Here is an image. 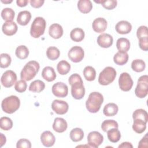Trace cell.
Returning <instances> with one entry per match:
<instances>
[{
    "mask_svg": "<svg viewBox=\"0 0 148 148\" xmlns=\"http://www.w3.org/2000/svg\"><path fill=\"white\" fill-rule=\"evenodd\" d=\"M103 102V95L98 92L90 93L86 102V106L90 113H95L98 112Z\"/></svg>",
    "mask_w": 148,
    "mask_h": 148,
    "instance_id": "obj_1",
    "label": "cell"
},
{
    "mask_svg": "<svg viewBox=\"0 0 148 148\" xmlns=\"http://www.w3.org/2000/svg\"><path fill=\"white\" fill-rule=\"evenodd\" d=\"M39 68L40 65L37 61H30L28 62L21 71V79L26 81L31 80L36 76Z\"/></svg>",
    "mask_w": 148,
    "mask_h": 148,
    "instance_id": "obj_2",
    "label": "cell"
},
{
    "mask_svg": "<svg viewBox=\"0 0 148 148\" xmlns=\"http://www.w3.org/2000/svg\"><path fill=\"white\" fill-rule=\"evenodd\" d=\"M20 106V100L16 95H10L3 99L1 103L3 111L8 114H12L17 111Z\"/></svg>",
    "mask_w": 148,
    "mask_h": 148,
    "instance_id": "obj_3",
    "label": "cell"
},
{
    "mask_svg": "<svg viewBox=\"0 0 148 148\" xmlns=\"http://www.w3.org/2000/svg\"><path fill=\"white\" fill-rule=\"evenodd\" d=\"M46 23L42 17H37L33 21L30 29V34L34 38H38L45 31Z\"/></svg>",
    "mask_w": 148,
    "mask_h": 148,
    "instance_id": "obj_4",
    "label": "cell"
},
{
    "mask_svg": "<svg viewBox=\"0 0 148 148\" xmlns=\"http://www.w3.org/2000/svg\"><path fill=\"white\" fill-rule=\"evenodd\" d=\"M116 76V69L112 66H107L100 72L98 77V83L103 86L109 85L114 80Z\"/></svg>",
    "mask_w": 148,
    "mask_h": 148,
    "instance_id": "obj_5",
    "label": "cell"
},
{
    "mask_svg": "<svg viewBox=\"0 0 148 148\" xmlns=\"http://www.w3.org/2000/svg\"><path fill=\"white\" fill-rule=\"evenodd\" d=\"M136 96L139 98H143L148 94V76H141L138 80L137 86L135 90Z\"/></svg>",
    "mask_w": 148,
    "mask_h": 148,
    "instance_id": "obj_6",
    "label": "cell"
},
{
    "mask_svg": "<svg viewBox=\"0 0 148 148\" xmlns=\"http://www.w3.org/2000/svg\"><path fill=\"white\" fill-rule=\"evenodd\" d=\"M134 82L129 73L123 72L120 74L119 79L120 88L123 91H128L132 87Z\"/></svg>",
    "mask_w": 148,
    "mask_h": 148,
    "instance_id": "obj_7",
    "label": "cell"
},
{
    "mask_svg": "<svg viewBox=\"0 0 148 148\" xmlns=\"http://www.w3.org/2000/svg\"><path fill=\"white\" fill-rule=\"evenodd\" d=\"M17 80V75L16 73L12 70L5 71L1 76V82L2 85L6 87H11Z\"/></svg>",
    "mask_w": 148,
    "mask_h": 148,
    "instance_id": "obj_8",
    "label": "cell"
},
{
    "mask_svg": "<svg viewBox=\"0 0 148 148\" xmlns=\"http://www.w3.org/2000/svg\"><path fill=\"white\" fill-rule=\"evenodd\" d=\"M69 58L73 62H80L84 58V51L82 47L78 46L72 47L68 51Z\"/></svg>",
    "mask_w": 148,
    "mask_h": 148,
    "instance_id": "obj_9",
    "label": "cell"
},
{
    "mask_svg": "<svg viewBox=\"0 0 148 148\" xmlns=\"http://www.w3.org/2000/svg\"><path fill=\"white\" fill-rule=\"evenodd\" d=\"M103 141V136L98 131H91L87 136L88 144L90 147L97 148Z\"/></svg>",
    "mask_w": 148,
    "mask_h": 148,
    "instance_id": "obj_10",
    "label": "cell"
},
{
    "mask_svg": "<svg viewBox=\"0 0 148 148\" xmlns=\"http://www.w3.org/2000/svg\"><path fill=\"white\" fill-rule=\"evenodd\" d=\"M51 91L54 96L58 98H64L68 95V88L64 83L57 82L53 84Z\"/></svg>",
    "mask_w": 148,
    "mask_h": 148,
    "instance_id": "obj_11",
    "label": "cell"
},
{
    "mask_svg": "<svg viewBox=\"0 0 148 148\" xmlns=\"http://www.w3.org/2000/svg\"><path fill=\"white\" fill-rule=\"evenodd\" d=\"M71 94L76 99H81L85 95V88L83 82L74 83L71 85Z\"/></svg>",
    "mask_w": 148,
    "mask_h": 148,
    "instance_id": "obj_12",
    "label": "cell"
},
{
    "mask_svg": "<svg viewBox=\"0 0 148 148\" xmlns=\"http://www.w3.org/2000/svg\"><path fill=\"white\" fill-rule=\"evenodd\" d=\"M52 110L58 114H65L69 109V105L68 103L64 101L55 99L51 103Z\"/></svg>",
    "mask_w": 148,
    "mask_h": 148,
    "instance_id": "obj_13",
    "label": "cell"
},
{
    "mask_svg": "<svg viewBox=\"0 0 148 148\" xmlns=\"http://www.w3.org/2000/svg\"><path fill=\"white\" fill-rule=\"evenodd\" d=\"M113 42V37L108 34L103 33L99 35L97 38L98 45L103 48L110 47Z\"/></svg>",
    "mask_w": 148,
    "mask_h": 148,
    "instance_id": "obj_14",
    "label": "cell"
},
{
    "mask_svg": "<svg viewBox=\"0 0 148 148\" xmlns=\"http://www.w3.org/2000/svg\"><path fill=\"white\" fill-rule=\"evenodd\" d=\"M40 140L43 146L46 147H51L54 145L56 138L51 132L46 131L41 134Z\"/></svg>",
    "mask_w": 148,
    "mask_h": 148,
    "instance_id": "obj_15",
    "label": "cell"
},
{
    "mask_svg": "<svg viewBox=\"0 0 148 148\" xmlns=\"http://www.w3.org/2000/svg\"><path fill=\"white\" fill-rule=\"evenodd\" d=\"M107 21L102 17L95 18L92 24L93 30L97 33L103 32L107 28Z\"/></svg>",
    "mask_w": 148,
    "mask_h": 148,
    "instance_id": "obj_16",
    "label": "cell"
},
{
    "mask_svg": "<svg viewBox=\"0 0 148 148\" xmlns=\"http://www.w3.org/2000/svg\"><path fill=\"white\" fill-rule=\"evenodd\" d=\"M115 29L117 32L120 34H127L131 31L132 25L128 21L122 20L116 24Z\"/></svg>",
    "mask_w": 148,
    "mask_h": 148,
    "instance_id": "obj_17",
    "label": "cell"
},
{
    "mask_svg": "<svg viewBox=\"0 0 148 148\" xmlns=\"http://www.w3.org/2000/svg\"><path fill=\"white\" fill-rule=\"evenodd\" d=\"M18 27L16 23L13 21H6L2 27V32L8 36L14 35L17 31Z\"/></svg>",
    "mask_w": 148,
    "mask_h": 148,
    "instance_id": "obj_18",
    "label": "cell"
},
{
    "mask_svg": "<svg viewBox=\"0 0 148 148\" xmlns=\"http://www.w3.org/2000/svg\"><path fill=\"white\" fill-rule=\"evenodd\" d=\"M68 124L66 120L61 117H57L54 119L53 124L54 131L58 133L64 132L67 129Z\"/></svg>",
    "mask_w": 148,
    "mask_h": 148,
    "instance_id": "obj_19",
    "label": "cell"
},
{
    "mask_svg": "<svg viewBox=\"0 0 148 148\" xmlns=\"http://www.w3.org/2000/svg\"><path fill=\"white\" fill-rule=\"evenodd\" d=\"M49 34L53 38L59 39L63 35V28L62 26L58 24H53L49 27Z\"/></svg>",
    "mask_w": 148,
    "mask_h": 148,
    "instance_id": "obj_20",
    "label": "cell"
},
{
    "mask_svg": "<svg viewBox=\"0 0 148 148\" xmlns=\"http://www.w3.org/2000/svg\"><path fill=\"white\" fill-rule=\"evenodd\" d=\"M31 14L28 10H23L18 13L17 17V22L21 25H26L30 21Z\"/></svg>",
    "mask_w": 148,
    "mask_h": 148,
    "instance_id": "obj_21",
    "label": "cell"
},
{
    "mask_svg": "<svg viewBox=\"0 0 148 148\" xmlns=\"http://www.w3.org/2000/svg\"><path fill=\"white\" fill-rule=\"evenodd\" d=\"M42 77L47 82H53L56 78V73L53 68L51 66H46L42 72Z\"/></svg>",
    "mask_w": 148,
    "mask_h": 148,
    "instance_id": "obj_22",
    "label": "cell"
},
{
    "mask_svg": "<svg viewBox=\"0 0 148 148\" xmlns=\"http://www.w3.org/2000/svg\"><path fill=\"white\" fill-rule=\"evenodd\" d=\"M128 54L127 52L119 51L113 57V61L114 63L119 65H123L125 64L128 60Z\"/></svg>",
    "mask_w": 148,
    "mask_h": 148,
    "instance_id": "obj_23",
    "label": "cell"
},
{
    "mask_svg": "<svg viewBox=\"0 0 148 148\" xmlns=\"http://www.w3.org/2000/svg\"><path fill=\"white\" fill-rule=\"evenodd\" d=\"M77 8L83 13H88L92 9V4L90 0H80L77 2Z\"/></svg>",
    "mask_w": 148,
    "mask_h": 148,
    "instance_id": "obj_24",
    "label": "cell"
},
{
    "mask_svg": "<svg viewBox=\"0 0 148 148\" xmlns=\"http://www.w3.org/2000/svg\"><path fill=\"white\" fill-rule=\"evenodd\" d=\"M84 32L80 28H75L73 29L70 32V37L71 39L76 42H81L84 38Z\"/></svg>",
    "mask_w": 148,
    "mask_h": 148,
    "instance_id": "obj_25",
    "label": "cell"
},
{
    "mask_svg": "<svg viewBox=\"0 0 148 148\" xmlns=\"http://www.w3.org/2000/svg\"><path fill=\"white\" fill-rule=\"evenodd\" d=\"M119 108L114 103H109L106 104L103 109V114L108 117L115 116L118 112Z\"/></svg>",
    "mask_w": 148,
    "mask_h": 148,
    "instance_id": "obj_26",
    "label": "cell"
},
{
    "mask_svg": "<svg viewBox=\"0 0 148 148\" xmlns=\"http://www.w3.org/2000/svg\"><path fill=\"white\" fill-rule=\"evenodd\" d=\"M45 88V84L40 80H36L31 83L29 90L32 92H40Z\"/></svg>",
    "mask_w": 148,
    "mask_h": 148,
    "instance_id": "obj_27",
    "label": "cell"
},
{
    "mask_svg": "<svg viewBox=\"0 0 148 148\" xmlns=\"http://www.w3.org/2000/svg\"><path fill=\"white\" fill-rule=\"evenodd\" d=\"M146 128V123L143 120L139 119H134V123L132 124L133 130L138 133L142 134Z\"/></svg>",
    "mask_w": 148,
    "mask_h": 148,
    "instance_id": "obj_28",
    "label": "cell"
},
{
    "mask_svg": "<svg viewBox=\"0 0 148 148\" xmlns=\"http://www.w3.org/2000/svg\"><path fill=\"white\" fill-rule=\"evenodd\" d=\"M107 136L109 141L112 143H116L119 141L121 134L118 128H112L107 131Z\"/></svg>",
    "mask_w": 148,
    "mask_h": 148,
    "instance_id": "obj_29",
    "label": "cell"
},
{
    "mask_svg": "<svg viewBox=\"0 0 148 148\" xmlns=\"http://www.w3.org/2000/svg\"><path fill=\"white\" fill-rule=\"evenodd\" d=\"M116 47L119 51L127 52L130 48V42L127 38H120L117 40Z\"/></svg>",
    "mask_w": 148,
    "mask_h": 148,
    "instance_id": "obj_30",
    "label": "cell"
},
{
    "mask_svg": "<svg viewBox=\"0 0 148 148\" xmlns=\"http://www.w3.org/2000/svg\"><path fill=\"white\" fill-rule=\"evenodd\" d=\"M69 135L70 138L72 141L77 142L83 139L84 137V132L80 128H75L71 130Z\"/></svg>",
    "mask_w": 148,
    "mask_h": 148,
    "instance_id": "obj_31",
    "label": "cell"
},
{
    "mask_svg": "<svg viewBox=\"0 0 148 148\" xmlns=\"http://www.w3.org/2000/svg\"><path fill=\"white\" fill-rule=\"evenodd\" d=\"M58 72L61 75H66L71 70V65L65 60L60 61L57 66Z\"/></svg>",
    "mask_w": 148,
    "mask_h": 148,
    "instance_id": "obj_32",
    "label": "cell"
},
{
    "mask_svg": "<svg viewBox=\"0 0 148 148\" xmlns=\"http://www.w3.org/2000/svg\"><path fill=\"white\" fill-rule=\"evenodd\" d=\"M83 75L87 81L91 82L95 79L96 71L93 67L87 66L83 69Z\"/></svg>",
    "mask_w": 148,
    "mask_h": 148,
    "instance_id": "obj_33",
    "label": "cell"
},
{
    "mask_svg": "<svg viewBox=\"0 0 148 148\" xmlns=\"http://www.w3.org/2000/svg\"><path fill=\"white\" fill-rule=\"evenodd\" d=\"M15 54L16 57L19 59L24 60L27 58L29 55V50L27 46L20 45L16 48Z\"/></svg>",
    "mask_w": 148,
    "mask_h": 148,
    "instance_id": "obj_34",
    "label": "cell"
},
{
    "mask_svg": "<svg viewBox=\"0 0 148 148\" xmlns=\"http://www.w3.org/2000/svg\"><path fill=\"white\" fill-rule=\"evenodd\" d=\"M146 67L145 61L140 59L134 60L131 63V68L136 72H141L143 71Z\"/></svg>",
    "mask_w": 148,
    "mask_h": 148,
    "instance_id": "obj_35",
    "label": "cell"
},
{
    "mask_svg": "<svg viewBox=\"0 0 148 148\" xmlns=\"http://www.w3.org/2000/svg\"><path fill=\"white\" fill-rule=\"evenodd\" d=\"M14 16L15 13L12 8H6L2 9L1 12V17L6 21H12Z\"/></svg>",
    "mask_w": 148,
    "mask_h": 148,
    "instance_id": "obj_36",
    "label": "cell"
},
{
    "mask_svg": "<svg viewBox=\"0 0 148 148\" xmlns=\"http://www.w3.org/2000/svg\"><path fill=\"white\" fill-rule=\"evenodd\" d=\"M60 55L59 49L56 47L51 46L47 48L46 50V56L47 58L52 61L56 60L58 58Z\"/></svg>",
    "mask_w": 148,
    "mask_h": 148,
    "instance_id": "obj_37",
    "label": "cell"
},
{
    "mask_svg": "<svg viewBox=\"0 0 148 148\" xmlns=\"http://www.w3.org/2000/svg\"><path fill=\"white\" fill-rule=\"evenodd\" d=\"M132 118L133 119H141L147 123L148 120V114L145 110L143 109H138L133 112Z\"/></svg>",
    "mask_w": 148,
    "mask_h": 148,
    "instance_id": "obj_38",
    "label": "cell"
},
{
    "mask_svg": "<svg viewBox=\"0 0 148 148\" xmlns=\"http://www.w3.org/2000/svg\"><path fill=\"white\" fill-rule=\"evenodd\" d=\"M13 127V121L9 117H2L0 119V127L1 130L8 131Z\"/></svg>",
    "mask_w": 148,
    "mask_h": 148,
    "instance_id": "obj_39",
    "label": "cell"
},
{
    "mask_svg": "<svg viewBox=\"0 0 148 148\" xmlns=\"http://www.w3.org/2000/svg\"><path fill=\"white\" fill-rule=\"evenodd\" d=\"M119 125L117 121L113 120H106L103 121L101 124V128L104 132H107L110 128H118Z\"/></svg>",
    "mask_w": 148,
    "mask_h": 148,
    "instance_id": "obj_40",
    "label": "cell"
},
{
    "mask_svg": "<svg viewBox=\"0 0 148 148\" xmlns=\"http://www.w3.org/2000/svg\"><path fill=\"white\" fill-rule=\"evenodd\" d=\"M94 2L98 3H101L105 9L108 10H112L114 9L117 4V1L115 0H106L99 1H94Z\"/></svg>",
    "mask_w": 148,
    "mask_h": 148,
    "instance_id": "obj_41",
    "label": "cell"
},
{
    "mask_svg": "<svg viewBox=\"0 0 148 148\" xmlns=\"http://www.w3.org/2000/svg\"><path fill=\"white\" fill-rule=\"evenodd\" d=\"M1 63L0 66L2 68H6L8 67L12 62V58L10 56L6 53H2L0 56Z\"/></svg>",
    "mask_w": 148,
    "mask_h": 148,
    "instance_id": "obj_42",
    "label": "cell"
},
{
    "mask_svg": "<svg viewBox=\"0 0 148 148\" xmlns=\"http://www.w3.org/2000/svg\"><path fill=\"white\" fill-rule=\"evenodd\" d=\"M136 36L138 39L148 38V31L147 27L145 25L140 26L137 29Z\"/></svg>",
    "mask_w": 148,
    "mask_h": 148,
    "instance_id": "obj_43",
    "label": "cell"
},
{
    "mask_svg": "<svg viewBox=\"0 0 148 148\" xmlns=\"http://www.w3.org/2000/svg\"><path fill=\"white\" fill-rule=\"evenodd\" d=\"M27 87V83L23 79H21L17 81L15 83V86H14V89L16 90V91H17L18 92H24L26 90Z\"/></svg>",
    "mask_w": 148,
    "mask_h": 148,
    "instance_id": "obj_44",
    "label": "cell"
},
{
    "mask_svg": "<svg viewBox=\"0 0 148 148\" xmlns=\"http://www.w3.org/2000/svg\"><path fill=\"white\" fill-rule=\"evenodd\" d=\"M17 148H31V142L27 139H20L16 143Z\"/></svg>",
    "mask_w": 148,
    "mask_h": 148,
    "instance_id": "obj_45",
    "label": "cell"
},
{
    "mask_svg": "<svg viewBox=\"0 0 148 148\" xmlns=\"http://www.w3.org/2000/svg\"><path fill=\"white\" fill-rule=\"evenodd\" d=\"M68 82H69V84L71 86L74 83L79 82H83V80H82L81 76L79 74L74 73L69 76V77L68 79Z\"/></svg>",
    "mask_w": 148,
    "mask_h": 148,
    "instance_id": "obj_46",
    "label": "cell"
},
{
    "mask_svg": "<svg viewBox=\"0 0 148 148\" xmlns=\"http://www.w3.org/2000/svg\"><path fill=\"white\" fill-rule=\"evenodd\" d=\"M139 46L143 51L148 50V38L139 39Z\"/></svg>",
    "mask_w": 148,
    "mask_h": 148,
    "instance_id": "obj_47",
    "label": "cell"
},
{
    "mask_svg": "<svg viewBox=\"0 0 148 148\" xmlns=\"http://www.w3.org/2000/svg\"><path fill=\"white\" fill-rule=\"evenodd\" d=\"M148 146V138H147V134H146L145 136L140 140L138 144V148H142V147H147Z\"/></svg>",
    "mask_w": 148,
    "mask_h": 148,
    "instance_id": "obj_48",
    "label": "cell"
},
{
    "mask_svg": "<svg viewBox=\"0 0 148 148\" xmlns=\"http://www.w3.org/2000/svg\"><path fill=\"white\" fill-rule=\"evenodd\" d=\"M45 1L43 0H31L30 4L31 6L34 8H39L41 7L44 3Z\"/></svg>",
    "mask_w": 148,
    "mask_h": 148,
    "instance_id": "obj_49",
    "label": "cell"
},
{
    "mask_svg": "<svg viewBox=\"0 0 148 148\" xmlns=\"http://www.w3.org/2000/svg\"><path fill=\"white\" fill-rule=\"evenodd\" d=\"M121 147H123V148H132L133 147V146L132 145V144L130 143V142H123L121 145H120L119 146V148H121Z\"/></svg>",
    "mask_w": 148,
    "mask_h": 148,
    "instance_id": "obj_50",
    "label": "cell"
},
{
    "mask_svg": "<svg viewBox=\"0 0 148 148\" xmlns=\"http://www.w3.org/2000/svg\"><path fill=\"white\" fill-rule=\"evenodd\" d=\"M17 5L20 7H24L27 6L28 3V1L27 0H17L16 1Z\"/></svg>",
    "mask_w": 148,
    "mask_h": 148,
    "instance_id": "obj_51",
    "label": "cell"
},
{
    "mask_svg": "<svg viewBox=\"0 0 148 148\" xmlns=\"http://www.w3.org/2000/svg\"><path fill=\"white\" fill-rule=\"evenodd\" d=\"M0 134H1V147H2L4 144H5L6 139L5 136H4L2 133H1Z\"/></svg>",
    "mask_w": 148,
    "mask_h": 148,
    "instance_id": "obj_52",
    "label": "cell"
},
{
    "mask_svg": "<svg viewBox=\"0 0 148 148\" xmlns=\"http://www.w3.org/2000/svg\"><path fill=\"white\" fill-rule=\"evenodd\" d=\"M1 2H3V3H10L11 2H12V1H3V0H1Z\"/></svg>",
    "mask_w": 148,
    "mask_h": 148,
    "instance_id": "obj_53",
    "label": "cell"
}]
</instances>
